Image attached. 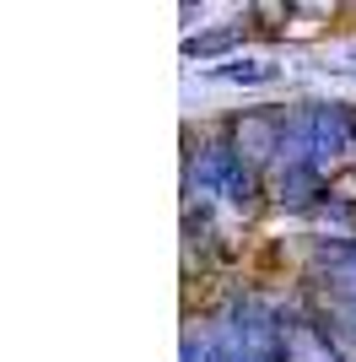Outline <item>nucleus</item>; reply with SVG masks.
<instances>
[{
    "mask_svg": "<svg viewBox=\"0 0 356 362\" xmlns=\"http://www.w3.org/2000/svg\"><path fill=\"white\" fill-rule=\"evenodd\" d=\"M237 33H206V38H189L184 44V54H216V49H227Z\"/></svg>",
    "mask_w": 356,
    "mask_h": 362,
    "instance_id": "f257e3e1",
    "label": "nucleus"
}]
</instances>
